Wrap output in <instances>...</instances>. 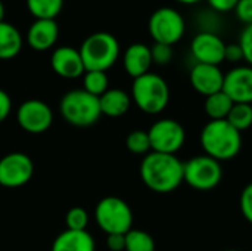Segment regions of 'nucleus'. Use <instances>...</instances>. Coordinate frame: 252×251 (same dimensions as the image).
<instances>
[{"mask_svg":"<svg viewBox=\"0 0 252 251\" xmlns=\"http://www.w3.org/2000/svg\"><path fill=\"white\" fill-rule=\"evenodd\" d=\"M143 183L157 194H170L183 183V163L171 154L149 152L140 164Z\"/></svg>","mask_w":252,"mask_h":251,"instance_id":"nucleus-1","label":"nucleus"},{"mask_svg":"<svg viewBox=\"0 0 252 251\" xmlns=\"http://www.w3.org/2000/svg\"><path fill=\"white\" fill-rule=\"evenodd\" d=\"M148 135L151 141V151L161 154L176 155V152L183 148L186 141L185 127L171 118H162L154 123L148 130Z\"/></svg>","mask_w":252,"mask_h":251,"instance_id":"nucleus-9","label":"nucleus"},{"mask_svg":"<svg viewBox=\"0 0 252 251\" xmlns=\"http://www.w3.org/2000/svg\"><path fill=\"white\" fill-rule=\"evenodd\" d=\"M176 1H179V3H182V4H196V3H199V1H202V0H176Z\"/></svg>","mask_w":252,"mask_h":251,"instance_id":"nucleus-37","label":"nucleus"},{"mask_svg":"<svg viewBox=\"0 0 252 251\" xmlns=\"http://www.w3.org/2000/svg\"><path fill=\"white\" fill-rule=\"evenodd\" d=\"M198 22H199V25H201V31L214 33V31H213V27H214L216 31H217V27H220L219 13L213 12L211 9H210V12H202V13H199Z\"/></svg>","mask_w":252,"mask_h":251,"instance_id":"nucleus-31","label":"nucleus"},{"mask_svg":"<svg viewBox=\"0 0 252 251\" xmlns=\"http://www.w3.org/2000/svg\"><path fill=\"white\" fill-rule=\"evenodd\" d=\"M126 146L130 152L136 154V155H143V154H149L151 151V141H149V135L145 130H134L131 132L127 139H126Z\"/></svg>","mask_w":252,"mask_h":251,"instance_id":"nucleus-26","label":"nucleus"},{"mask_svg":"<svg viewBox=\"0 0 252 251\" xmlns=\"http://www.w3.org/2000/svg\"><path fill=\"white\" fill-rule=\"evenodd\" d=\"M199 141L205 155L220 163L235 158L242 149V133L226 120H210L202 127Z\"/></svg>","mask_w":252,"mask_h":251,"instance_id":"nucleus-2","label":"nucleus"},{"mask_svg":"<svg viewBox=\"0 0 252 251\" xmlns=\"http://www.w3.org/2000/svg\"><path fill=\"white\" fill-rule=\"evenodd\" d=\"M22 47L21 33L7 22H0V59L15 58Z\"/></svg>","mask_w":252,"mask_h":251,"instance_id":"nucleus-20","label":"nucleus"},{"mask_svg":"<svg viewBox=\"0 0 252 251\" xmlns=\"http://www.w3.org/2000/svg\"><path fill=\"white\" fill-rule=\"evenodd\" d=\"M126 251H155V241L145 231L130 229L126 234Z\"/></svg>","mask_w":252,"mask_h":251,"instance_id":"nucleus-24","label":"nucleus"},{"mask_svg":"<svg viewBox=\"0 0 252 251\" xmlns=\"http://www.w3.org/2000/svg\"><path fill=\"white\" fill-rule=\"evenodd\" d=\"M89 223V215L84 209L81 207H74L71 210H68L66 216H65V225L66 229L71 231H86Z\"/></svg>","mask_w":252,"mask_h":251,"instance_id":"nucleus-27","label":"nucleus"},{"mask_svg":"<svg viewBox=\"0 0 252 251\" xmlns=\"http://www.w3.org/2000/svg\"><path fill=\"white\" fill-rule=\"evenodd\" d=\"M130 96L127 92L121 89H108L100 98V112L108 117H121L124 115L130 108Z\"/></svg>","mask_w":252,"mask_h":251,"instance_id":"nucleus-19","label":"nucleus"},{"mask_svg":"<svg viewBox=\"0 0 252 251\" xmlns=\"http://www.w3.org/2000/svg\"><path fill=\"white\" fill-rule=\"evenodd\" d=\"M50 64L53 71L63 78H77L86 72L80 50L69 46L58 47L52 53Z\"/></svg>","mask_w":252,"mask_h":251,"instance_id":"nucleus-15","label":"nucleus"},{"mask_svg":"<svg viewBox=\"0 0 252 251\" xmlns=\"http://www.w3.org/2000/svg\"><path fill=\"white\" fill-rule=\"evenodd\" d=\"M10 109H12L10 98L4 90L0 89V123L7 118V115L10 114Z\"/></svg>","mask_w":252,"mask_h":251,"instance_id":"nucleus-36","label":"nucleus"},{"mask_svg":"<svg viewBox=\"0 0 252 251\" xmlns=\"http://www.w3.org/2000/svg\"><path fill=\"white\" fill-rule=\"evenodd\" d=\"M28 10L35 19H55L63 6V0H27Z\"/></svg>","mask_w":252,"mask_h":251,"instance_id":"nucleus-22","label":"nucleus"},{"mask_svg":"<svg viewBox=\"0 0 252 251\" xmlns=\"http://www.w3.org/2000/svg\"><path fill=\"white\" fill-rule=\"evenodd\" d=\"M232 107L233 101L223 90L207 96L204 102V111L211 120H226Z\"/></svg>","mask_w":252,"mask_h":251,"instance_id":"nucleus-21","label":"nucleus"},{"mask_svg":"<svg viewBox=\"0 0 252 251\" xmlns=\"http://www.w3.org/2000/svg\"><path fill=\"white\" fill-rule=\"evenodd\" d=\"M80 55L86 71H108L118 59L120 43L118 40L106 33L99 31L89 36L81 47Z\"/></svg>","mask_w":252,"mask_h":251,"instance_id":"nucleus-3","label":"nucleus"},{"mask_svg":"<svg viewBox=\"0 0 252 251\" xmlns=\"http://www.w3.org/2000/svg\"><path fill=\"white\" fill-rule=\"evenodd\" d=\"M123 64H124L126 72L133 78L148 74L154 64L152 55H151V47L143 43H134V44L128 46L124 53Z\"/></svg>","mask_w":252,"mask_h":251,"instance_id":"nucleus-17","label":"nucleus"},{"mask_svg":"<svg viewBox=\"0 0 252 251\" xmlns=\"http://www.w3.org/2000/svg\"><path fill=\"white\" fill-rule=\"evenodd\" d=\"M239 0H207L208 3V7L221 15V13H229V12H233L236 4H238Z\"/></svg>","mask_w":252,"mask_h":251,"instance_id":"nucleus-33","label":"nucleus"},{"mask_svg":"<svg viewBox=\"0 0 252 251\" xmlns=\"http://www.w3.org/2000/svg\"><path fill=\"white\" fill-rule=\"evenodd\" d=\"M235 16L239 22L252 25V0H239L235 7Z\"/></svg>","mask_w":252,"mask_h":251,"instance_id":"nucleus-30","label":"nucleus"},{"mask_svg":"<svg viewBox=\"0 0 252 251\" xmlns=\"http://www.w3.org/2000/svg\"><path fill=\"white\" fill-rule=\"evenodd\" d=\"M151 55H152V62L157 65H167L173 59V46L162 44V43H155L151 47Z\"/></svg>","mask_w":252,"mask_h":251,"instance_id":"nucleus-28","label":"nucleus"},{"mask_svg":"<svg viewBox=\"0 0 252 251\" xmlns=\"http://www.w3.org/2000/svg\"><path fill=\"white\" fill-rule=\"evenodd\" d=\"M239 206H241V212H242L244 217L250 223H252V183L244 188V191L241 194Z\"/></svg>","mask_w":252,"mask_h":251,"instance_id":"nucleus-32","label":"nucleus"},{"mask_svg":"<svg viewBox=\"0 0 252 251\" xmlns=\"http://www.w3.org/2000/svg\"><path fill=\"white\" fill-rule=\"evenodd\" d=\"M189 81L192 87L202 96L214 95L223 90L224 74L219 65L195 64L189 72Z\"/></svg>","mask_w":252,"mask_h":251,"instance_id":"nucleus-14","label":"nucleus"},{"mask_svg":"<svg viewBox=\"0 0 252 251\" xmlns=\"http://www.w3.org/2000/svg\"><path fill=\"white\" fill-rule=\"evenodd\" d=\"M59 109L63 120L77 127L92 126L102 115L99 98L87 93L84 89H77L65 93L61 99Z\"/></svg>","mask_w":252,"mask_h":251,"instance_id":"nucleus-5","label":"nucleus"},{"mask_svg":"<svg viewBox=\"0 0 252 251\" xmlns=\"http://www.w3.org/2000/svg\"><path fill=\"white\" fill-rule=\"evenodd\" d=\"M16 121L25 132L31 135L44 133L53 123V112L47 104L38 99H30L19 105Z\"/></svg>","mask_w":252,"mask_h":251,"instance_id":"nucleus-11","label":"nucleus"},{"mask_svg":"<svg viewBox=\"0 0 252 251\" xmlns=\"http://www.w3.org/2000/svg\"><path fill=\"white\" fill-rule=\"evenodd\" d=\"M106 246L111 251H126V234H111V235H108Z\"/></svg>","mask_w":252,"mask_h":251,"instance_id":"nucleus-35","label":"nucleus"},{"mask_svg":"<svg viewBox=\"0 0 252 251\" xmlns=\"http://www.w3.org/2000/svg\"><path fill=\"white\" fill-rule=\"evenodd\" d=\"M239 46L244 53V61L252 67V25H247L239 36Z\"/></svg>","mask_w":252,"mask_h":251,"instance_id":"nucleus-29","label":"nucleus"},{"mask_svg":"<svg viewBox=\"0 0 252 251\" xmlns=\"http://www.w3.org/2000/svg\"><path fill=\"white\" fill-rule=\"evenodd\" d=\"M226 43L217 33L199 31L190 41V55L196 64L220 65L224 62Z\"/></svg>","mask_w":252,"mask_h":251,"instance_id":"nucleus-12","label":"nucleus"},{"mask_svg":"<svg viewBox=\"0 0 252 251\" xmlns=\"http://www.w3.org/2000/svg\"><path fill=\"white\" fill-rule=\"evenodd\" d=\"M59 37V27L55 19H35L27 33V41L34 50L50 49Z\"/></svg>","mask_w":252,"mask_h":251,"instance_id":"nucleus-16","label":"nucleus"},{"mask_svg":"<svg viewBox=\"0 0 252 251\" xmlns=\"http://www.w3.org/2000/svg\"><path fill=\"white\" fill-rule=\"evenodd\" d=\"M99 228L111 234H127L133 226V212L130 206L118 197H106L100 200L94 210Z\"/></svg>","mask_w":252,"mask_h":251,"instance_id":"nucleus-6","label":"nucleus"},{"mask_svg":"<svg viewBox=\"0 0 252 251\" xmlns=\"http://www.w3.org/2000/svg\"><path fill=\"white\" fill-rule=\"evenodd\" d=\"M3 18H4V6L0 0V22H3Z\"/></svg>","mask_w":252,"mask_h":251,"instance_id":"nucleus-38","label":"nucleus"},{"mask_svg":"<svg viewBox=\"0 0 252 251\" xmlns=\"http://www.w3.org/2000/svg\"><path fill=\"white\" fill-rule=\"evenodd\" d=\"M83 83H84V90L87 93L100 98L108 90L109 80L105 71H86Z\"/></svg>","mask_w":252,"mask_h":251,"instance_id":"nucleus-25","label":"nucleus"},{"mask_svg":"<svg viewBox=\"0 0 252 251\" xmlns=\"http://www.w3.org/2000/svg\"><path fill=\"white\" fill-rule=\"evenodd\" d=\"M223 169L220 161L199 155L183 163V182L196 191H211L221 182Z\"/></svg>","mask_w":252,"mask_h":251,"instance_id":"nucleus-8","label":"nucleus"},{"mask_svg":"<svg viewBox=\"0 0 252 251\" xmlns=\"http://www.w3.org/2000/svg\"><path fill=\"white\" fill-rule=\"evenodd\" d=\"M131 98L140 111L146 114H159L170 102V87L161 75L148 72L134 78Z\"/></svg>","mask_w":252,"mask_h":251,"instance_id":"nucleus-4","label":"nucleus"},{"mask_svg":"<svg viewBox=\"0 0 252 251\" xmlns=\"http://www.w3.org/2000/svg\"><path fill=\"white\" fill-rule=\"evenodd\" d=\"M223 92L233 101V104L252 105V67H235L224 74Z\"/></svg>","mask_w":252,"mask_h":251,"instance_id":"nucleus-13","label":"nucleus"},{"mask_svg":"<svg viewBox=\"0 0 252 251\" xmlns=\"http://www.w3.org/2000/svg\"><path fill=\"white\" fill-rule=\"evenodd\" d=\"M244 59V53L242 49L239 46V43H232V44H226V52H224V61L229 62H241Z\"/></svg>","mask_w":252,"mask_h":251,"instance_id":"nucleus-34","label":"nucleus"},{"mask_svg":"<svg viewBox=\"0 0 252 251\" xmlns=\"http://www.w3.org/2000/svg\"><path fill=\"white\" fill-rule=\"evenodd\" d=\"M94 240L87 231L66 229L56 237L52 251H94Z\"/></svg>","mask_w":252,"mask_h":251,"instance_id":"nucleus-18","label":"nucleus"},{"mask_svg":"<svg viewBox=\"0 0 252 251\" xmlns=\"http://www.w3.org/2000/svg\"><path fill=\"white\" fill-rule=\"evenodd\" d=\"M34 175L32 160L24 152H10L0 158V185L19 188L30 182Z\"/></svg>","mask_w":252,"mask_h":251,"instance_id":"nucleus-10","label":"nucleus"},{"mask_svg":"<svg viewBox=\"0 0 252 251\" xmlns=\"http://www.w3.org/2000/svg\"><path fill=\"white\" fill-rule=\"evenodd\" d=\"M226 121L238 132H244L252 126V105L250 104H233Z\"/></svg>","mask_w":252,"mask_h":251,"instance_id":"nucleus-23","label":"nucleus"},{"mask_svg":"<svg viewBox=\"0 0 252 251\" xmlns=\"http://www.w3.org/2000/svg\"><path fill=\"white\" fill-rule=\"evenodd\" d=\"M224 251H238V250H224Z\"/></svg>","mask_w":252,"mask_h":251,"instance_id":"nucleus-39","label":"nucleus"},{"mask_svg":"<svg viewBox=\"0 0 252 251\" xmlns=\"http://www.w3.org/2000/svg\"><path fill=\"white\" fill-rule=\"evenodd\" d=\"M148 30L155 43L174 46L186 33V21L179 10L173 7H159L151 15Z\"/></svg>","mask_w":252,"mask_h":251,"instance_id":"nucleus-7","label":"nucleus"}]
</instances>
